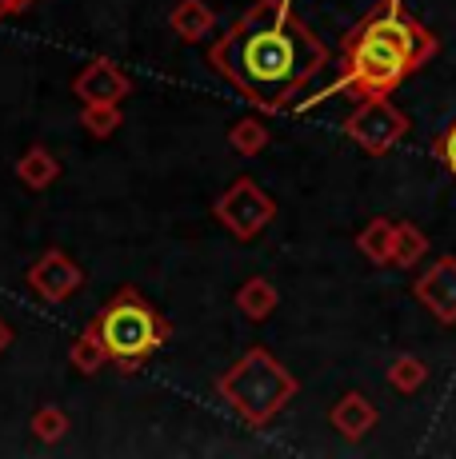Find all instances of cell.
I'll list each match as a JSON object with an SVG mask.
<instances>
[{"label":"cell","mask_w":456,"mask_h":459,"mask_svg":"<svg viewBox=\"0 0 456 459\" xmlns=\"http://www.w3.org/2000/svg\"><path fill=\"white\" fill-rule=\"evenodd\" d=\"M68 364H73L81 376H96L101 368L112 364V356H109V348H104L101 335L89 328V332H81L73 340V348H68Z\"/></svg>","instance_id":"obj_15"},{"label":"cell","mask_w":456,"mask_h":459,"mask_svg":"<svg viewBox=\"0 0 456 459\" xmlns=\"http://www.w3.org/2000/svg\"><path fill=\"white\" fill-rule=\"evenodd\" d=\"M213 216L221 220V224H224L241 244H249V240H257V236L276 220V200L268 196V192L260 188L257 180L241 176V180H232V184H228V188L221 192V196H216Z\"/></svg>","instance_id":"obj_6"},{"label":"cell","mask_w":456,"mask_h":459,"mask_svg":"<svg viewBox=\"0 0 456 459\" xmlns=\"http://www.w3.org/2000/svg\"><path fill=\"white\" fill-rule=\"evenodd\" d=\"M408 128H412L408 112L397 108L389 96H361L353 104V112L345 117V136L364 156H389L408 136Z\"/></svg>","instance_id":"obj_5"},{"label":"cell","mask_w":456,"mask_h":459,"mask_svg":"<svg viewBox=\"0 0 456 459\" xmlns=\"http://www.w3.org/2000/svg\"><path fill=\"white\" fill-rule=\"evenodd\" d=\"M436 52H441L436 32L408 13L405 0H376L368 16H361L340 40V81L304 100L301 112H309L317 100H329L332 92H353L356 100L389 96Z\"/></svg>","instance_id":"obj_2"},{"label":"cell","mask_w":456,"mask_h":459,"mask_svg":"<svg viewBox=\"0 0 456 459\" xmlns=\"http://www.w3.org/2000/svg\"><path fill=\"white\" fill-rule=\"evenodd\" d=\"M425 384H428V364L420 356H412V351H405V356H397L389 364V387H397L400 395L420 392Z\"/></svg>","instance_id":"obj_18"},{"label":"cell","mask_w":456,"mask_h":459,"mask_svg":"<svg viewBox=\"0 0 456 459\" xmlns=\"http://www.w3.org/2000/svg\"><path fill=\"white\" fill-rule=\"evenodd\" d=\"M329 423H332V431H337L340 439H348V444H361L368 431L381 423V411H376V403L368 400L364 392H345L337 403H332Z\"/></svg>","instance_id":"obj_10"},{"label":"cell","mask_w":456,"mask_h":459,"mask_svg":"<svg viewBox=\"0 0 456 459\" xmlns=\"http://www.w3.org/2000/svg\"><path fill=\"white\" fill-rule=\"evenodd\" d=\"M428 255V236L420 232L412 220H397V236H392V264L397 268H417Z\"/></svg>","instance_id":"obj_16"},{"label":"cell","mask_w":456,"mask_h":459,"mask_svg":"<svg viewBox=\"0 0 456 459\" xmlns=\"http://www.w3.org/2000/svg\"><path fill=\"white\" fill-rule=\"evenodd\" d=\"M29 428H32V436H37L40 444H57V439L68 436V416L57 408V403H45V408L32 411Z\"/></svg>","instance_id":"obj_20"},{"label":"cell","mask_w":456,"mask_h":459,"mask_svg":"<svg viewBox=\"0 0 456 459\" xmlns=\"http://www.w3.org/2000/svg\"><path fill=\"white\" fill-rule=\"evenodd\" d=\"M169 24H172V32H177L180 40L200 44V40L208 37V32L216 29V13L205 4V0H180V4L172 8Z\"/></svg>","instance_id":"obj_11"},{"label":"cell","mask_w":456,"mask_h":459,"mask_svg":"<svg viewBox=\"0 0 456 459\" xmlns=\"http://www.w3.org/2000/svg\"><path fill=\"white\" fill-rule=\"evenodd\" d=\"M8 343H13V324L0 320V351H8Z\"/></svg>","instance_id":"obj_23"},{"label":"cell","mask_w":456,"mask_h":459,"mask_svg":"<svg viewBox=\"0 0 456 459\" xmlns=\"http://www.w3.org/2000/svg\"><path fill=\"white\" fill-rule=\"evenodd\" d=\"M329 56V44L296 16L293 0H257L208 44V68L260 112H285L324 73Z\"/></svg>","instance_id":"obj_1"},{"label":"cell","mask_w":456,"mask_h":459,"mask_svg":"<svg viewBox=\"0 0 456 459\" xmlns=\"http://www.w3.org/2000/svg\"><path fill=\"white\" fill-rule=\"evenodd\" d=\"M89 328L104 340L112 364H120V372H128V376L140 372V364H145L148 356H156L172 335L169 320H164L136 288H120V292L101 307V316H96Z\"/></svg>","instance_id":"obj_4"},{"label":"cell","mask_w":456,"mask_h":459,"mask_svg":"<svg viewBox=\"0 0 456 459\" xmlns=\"http://www.w3.org/2000/svg\"><path fill=\"white\" fill-rule=\"evenodd\" d=\"M433 156H436V164L456 180V120H449V128L433 140Z\"/></svg>","instance_id":"obj_21"},{"label":"cell","mask_w":456,"mask_h":459,"mask_svg":"<svg viewBox=\"0 0 456 459\" xmlns=\"http://www.w3.org/2000/svg\"><path fill=\"white\" fill-rule=\"evenodd\" d=\"M0 21H4V13H0Z\"/></svg>","instance_id":"obj_24"},{"label":"cell","mask_w":456,"mask_h":459,"mask_svg":"<svg viewBox=\"0 0 456 459\" xmlns=\"http://www.w3.org/2000/svg\"><path fill=\"white\" fill-rule=\"evenodd\" d=\"M120 120H125V112H120V100L84 104V112H81V128L89 132V136H96V140H109L112 132L120 128Z\"/></svg>","instance_id":"obj_19"},{"label":"cell","mask_w":456,"mask_h":459,"mask_svg":"<svg viewBox=\"0 0 456 459\" xmlns=\"http://www.w3.org/2000/svg\"><path fill=\"white\" fill-rule=\"evenodd\" d=\"M276 304H280V296H276V288L268 284L265 276H252V280H244V284L236 288V307H241L252 324L268 320V316L276 312Z\"/></svg>","instance_id":"obj_14"},{"label":"cell","mask_w":456,"mask_h":459,"mask_svg":"<svg viewBox=\"0 0 456 459\" xmlns=\"http://www.w3.org/2000/svg\"><path fill=\"white\" fill-rule=\"evenodd\" d=\"M16 176H21L24 188L45 192L48 184H57V176H60V160L48 152L45 144H37V148H29V152H24L21 160H16Z\"/></svg>","instance_id":"obj_13"},{"label":"cell","mask_w":456,"mask_h":459,"mask_svg":"<svg viewBox=\"0 0 456 459\" xmlns=\"http://www.w3.org/2000/svg\"><path fill=\"white\" fill-rule=\"evenodd\" d=\"M216 392L249 428H268L288 403L296 400L301 384L268 348H249L228 372L216 379Z\"/></svg>","instance_id":"obj_3"},{"label":"cell","mask_w":456,"mask_h":459,"mask_svg":"<svg viewBox=\"0 0 456 459\" xmlns=\"http://www.w3.org/2000/svg\"><path fill=\"white\" fill-rule=\"evenodd\" d=\"M268 125L260 117H241L232 128H228V144H232L236 156H260L268 148Z\"/></svg>","instance_id":"obj_17"},{"label":"cell","mask_w":456,"mask_h":459,"mask_svg":"<svg viewBox=\"0 0 456 459\" xmlns=\"http://www.w3.org/2000/svg\"><path fill=\"white\" fill-rule=\"evenodd\" d=\"M392 236H397V220L373 216L361 232H356V248H361V255L373 260L376 268H389L392 264Z\"/></svg>","instance_id":"obj_12"},{"label":"cell","mask_w":456,"mask_h":459,"mask_svg":"<svg viewBox=\"0 0 456 459\" xmlns=\"http://www.w3.org/2000/svg\"><path fill=\"white\" fill-rule=\"evenodd\" d=\"M29 4H37V0H0V13H4V16H16V13H24Z\"/></svg>","instance_id":"obj_22"},{"label":"cell","mask_w":456,"mask_h":459,"mask_svg":"<svg viewBox=\"0 0 456 459\" xmlns=\"http://www.w3.org/2000/svg\"><path fill=\"white\" fill-rule=\"evenodd\" d=\"M73 92L81 96L84 104H101V100H125L128 92H133V81H128L125 73H120L117 65H112L109 56H96L89 65L76 73L73 81Z\"/></svg>","instance_id":"obj_9"},{"label":"cell","mask_w":456,"mask_h":459,"mask_svg":"<svg viewBox=\"0 0 456 459\" xmlns=\"http://www.w3.org/2000/svg\"><path fill=\"white\" fill-rule=\"evenodd\" d=\"M417 304L428 307L436 324L452 328L456 324V255H436L417 280H412Z\"/></svg>","instance_id":"obj_7"},{"label":"cell","mask_w":456,"mask_h":459,"mask_svg":"<svg viewBox=\"0 0 456 459\" xmlns=\"http://www.w3.org/2000/svg\"><path fill=\"white\" fill-rule=\"evenodd\" d=\"M81 284H84L81 264H76L68 252H60V248H48L29 268V288L40 299H48V304H60V299H68Z\"/></svg>","instance_id":"obj_8"}]
</instances>
